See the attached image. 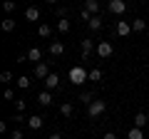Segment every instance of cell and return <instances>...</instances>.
I'll return each instance as SVG.
<instances>
[{
    "label": "cell",
    "instance_id": "1",
    "mask_svg": "<svg viewBox=\"0 0 149 139\" xmlns=\"http://www.w3.org/2000/svg\"><path fill=\"white\" fill-rule=\"evenodd\" d=\"M87 80H90V72H87L85 67H80V65H77V67L70 70V82H72V85H85Z\"/></svg>",
    "mask_w": 149,
    "mask_h": 139
},
{
    "label": "cell",
    "instance_id": "2",
    "mask_svg": "<svg viewBox=\"0 0 149 139\" xmlns=\"http://www.w3.org/2000/svg\"><path fill=\"white\" fill-rule=\"evenodd\" d=\"M104 109H107L104 99H95L90 107H87V112H90V117H92V119H97V117H102V114H104Z\"/></svg>",
    "mask_w": 149,
    "mask_h": 139
},
{
    "label": "cell",
    "instance_id": "3",
    "mask_svg": "<svg viewBox=\"0 0 149 139\" xmlns=\"http://www.w3.org/2000/svg\"><path fill=\"white\" fill-rule=\"evenodd\" d=\"M107 10H109L112 15H122V13L127 10V3H124V0H109V3H107Z\"/></svg>",
    "mask_w": 149,
    "mask_h": 139
},
{
    "label": "cell",
    "instance_id": "4",
    "mask_svg": "<svg viewBox=\"0 0 149 139\" xmlns=\"http://www.w3.org/2000/svg\"><path fill=\"white\" fill-rule=\"evenodd\" d=\"M32 75H35V80H47L52 72H50V67L45 62H40V65H35V72H32Z\"/></svg>",
    "mask_w": 149,
    "mask_h": 139
},
{
    "label": "cell",
    "instance_id": "5",
    "mask_svg": "<svg viewBox=\"0 0 149 139\" xmlns=\"http://www.w3.org/2000/svg\"><path fill=\"white\" fill-rule=\"evenodd\" d=\"M112 52H114V47H112V42H107V40H102V42L97 45V55H100V57H112Z\"/></svg>",
    "mask_w": 149,
    "mask_h": 139
},
{
    "label": "cell",
    "instance_id": "6",
    "mask_svg": "<svg viewBox=\"0 0 149 139\" xmlns=\"http://www.w3.org/2000/svg\"><path fill=\"white\" fill-rule=\"evenodd\" d=\"M37 104H42V107H50V104H52V92L42 90L40 95H37Z\"/></svg>",
    "mask_w": 149,
    "mask_h": 139
},
{
    "label": "cell",
    "instance_id": "7",
    "mask_svg": "<svg viewBox=\"0 0 149 139\" xmlns=\"http://www.w3.org/2000/svg\"><path fill=\"white\" fill-rule=\"evenodd\" d=\"M27 60L35 62V65H40V60H42V50H40V47H30V50H27Z\"/></svg>",
    "mask_w": 149,
    "mask_h": 139
},
{
    "label": "cell",
    "instance_id": "8",
    "mask_svg": "<svg viewBox=\"0 0 149 139\" xmlns=\"http://www.w3.org/2000/svg\"><path fill=\"white\" fill-rule=\"evenodd\" d=\"M57 85H60V77H57V72H52V75L45 80V90L52 92V90H57Z\"/></svg>",
    "mask_w": 149,
    "mask_h": 139
},
{
    "label": "cell",
    "instance_id": "9",
    "mask_svg": "<svg viewBox=\"0 0 149 139\" xmlns=\"http://www.w3.org/2000/svg\"><path fill=\"white\" fill-rule=\"evenodd\" d=\"M27 127H30L32 132H37V129L42 127V117H40V114H32V117H27Z\"/></svg>",
    "mask_w": 149,
    "mask_h": 139
},
{
    "label": "cell",
    "instance_id": "10",
    "mask_svg": "<svg viewBox=\"0 0 149 139\" xmlns=\"http://www.w3.org/2000/svg\"><path fill=\"white\" fill-rule=\"evenodd\" d=\"M129 32H132V25L124 22V20H119V22H117V35H119V38H127Z\"/></svg>",
    "mask_w": 149,
    "mask_h": 139
},
{
    "label": "cell",
    "instance_id": "11",
    "mask_svg": "<svg viewBox=\"0 0 149 139\" xmlns=\"http://www.w3.org/2000/svg\"><path fill=\"white\" fill-rule=\"evenodd\" d=\"M82 60H87V57H90V55H92V47H95V42H92V40H82Z\"/></svg>",
    "mask_w": 149,
    "mask_h": 139
},
{
    "label": "cell",
    "instance_id": "12",
    "mask_svg": "<svg viewBox=\"0 0 149 139\" xmlns=\"http://www.w3.org/2000/svg\"><path fill=\"white\" fill-rule=\"evenodd\" d=\"M85 10L90 13V15H97V13H100V3H97V0H85Z\"/></svg>",
    "mask_w": 149,
    "mask_h": 139
},
{
    "label": "cell",
    "instance_id": "13",
    "mask_svg": "<svg viewBox=\"0 0 149 139\" xmlns=\"http://www.w3.org/2000/svg\"><path fill=\"white\" fill-rule=\"evenodd\" d=\"M25 17H27V20H32V22H35V20H40V8L30 5V8L25 10Z\"/></svg>",
    "mask_w": 149,
    "mask_h": 139
},
{
    "label": "cell",
    "instance_id": "14",
    "mask_svg": "<svg viewBox=\"0 0 149 139\" xmlns=\"http://www.w3.org/2000/svg\"><path fill=\"white\" fill-rule=\"evenodd\" d=\"M147 122H149V117H147L144 112H137V114H134V127H137V129H142Z\"/></svg>",
    "mask_w": 149,
    "mask_h": 139
},
{
    "label": "cell",
    "instance_id": "15",
    "mask_svg": "<svg viewBox=\"0 0 149 139\" xmlns=\"http://www.w3.org/2000/svg\"><path fill=\"white\" fill-rule=\"evenodd\" d=\"M62 52H65V45L62 42H50V55H52V57H60Z\"/></svg>",
    "mask_w": 149,
    "mask_h": 139
},
{
    "label": "cell",
    "instance_id": "16",
    "mask_svg": "<svg viewBox=\"0 0 149 139\" xmlns=\"http://www.w3.org/2000/svg\"><path fill=\"white\" fill-rule=\"evenodd\" d=\"M80 102H82V104H87V107H90L92 102H95V95H92V92H82V95H80Z\"/></svg>",
    "mask_w": 149,
    "mask_h": 139
},
{
    "label": "cell",
    "instance_id": "17",
    "mask_svg": "<svg viewBox=\"0 0 149 139\" xmlns=\"http://www.w3.org/2000/svg\"><path fill=\"white\" fill-rule=\"evenodd\" d=\"M32 85V80L27 75H22V77H17V87H20V90H27V87Z\"/></svg>",
    "mask_w": 149,
    "mask_h": 139
},
{
    "label": "cell",
    "instance_id": "18",
    "mask_svg": "<svg viewBox=\"0 0 149 139\" xmlns=\"http://www.w3.org/2000/svg\"><path fill=\"white\" fill-rule=\"evenodd\" d=\"M132 30H134V32H144V30H147V22H144V20H139V17H137V20L132 22Z\"/></svg>",
    "mask_w": 149,
    "mask_h": 139
},
{
    "label": "cell",
    "instance_id": "19",
    "mask_svg": "<svg viewBox=\"0 0 149 139\" xmlns=\"http://www.w3.org/2000/svg\"><path fill=\"white\" fill-rule=\"evenodd\" d=\"M60 114H62V117H72V104H70V102L60 104Z\"/></svg>",
    "mask_w": 149,
    "mask_h": 139
},
{
    "label": "cell",
    "instance_id": "20",
    "mask_svg": "<svg viewBox=\"0 0 149 139\" xmlns=\"http://www.w3.org/2000/svg\"><path fill=\"white\" fill-rule=\"evenodd\" d=\"M127 139H144V134H142V129L132 127V129H129V134H127Z\"/></svg>",
    "mask_w": 149,
    "mask_h": 139
},
{
    "label": "cell",
    "instance_id": "21",
    "mask_svg": "<svg viewBox=\"0 0 149 139\" xmlns=\"http://www.w3.org/2000/svg\"><path fill=\"white\" fill-rule=\"evenodd\" d=\"M57 30L62 32V35H65V32H70V20H65V17H62V20H57Z\"/></svg>",
    "mask_w": 149,
    "mask_h": 139
},
{
    "label": "cell",
    "instance_id": "22",
    "mask_svg": "<svg viewBox=\"0 0 149 139\" xmlns=\"http://www.w3.org/2000/svg\"><path fill=\"white\" fill-rule=\"evenodd\" d=\"M3 30H5V32H13V30H15V20H13V17L3 20Z\"/></svg>",
    "mask_w": 149,
    "mask_h": 139
},
{
    "label": "cell",
    "instance_id": "23",
    "mask_svg": "<svg viewBox=\"0 0 149 139\" xmlns=\"http://www.w3.org/2000/svg\"><path fill=\"white\" fill-rule=\"evenodd\" d=\"M90 80H92V82H100V80H102V70H100V67L90 70Z\"/></svg>",
    "mask_w": 149,
    "mask_h": 139
},
{
    "label": "cell",
    "instance_id": "24",
    "mask_svg": "<svg viewBox=\"0 0 149 139\" xmlns=\"http://www.w3.org/2000/svg\"><path fill=\"white\" fill-rule=\"evenodd\" d=\"M37 32H40V38H50V35H52V27H50V25H40Z\"/></svg>",
    "mask_w": 149,
    "mask_h": 139
},
{
    "label": "cell",
    "instance_id": "25",
    "mask_svg": "<svg viewBox=\"0 0 149 139\" xmlns=\"http://www.w3.org/2000/svg\"><path fill=\"white\" fill-rule=\"evenodd\" d=\"M87 25H90V30H100V27H102V20H100V17L95 15V17H92L90 22H87Z\"/></svg>",
    "mask_w": 149,
    "mask_h": 139
},
{
    "label": "cell",
    "instance_id": "26",
    "mask_svg": "<svg viewBox=\"0 0 149 139\" xmlns=\"http://www.w3.org/2000/svg\"><path fill=\"white\" fill-rule=\"evenodd\" d=\"M15 109H17V114L25 112V99H15Z\"/></svg>",
    "mask_w": 149,
    "mask_h": 139
},
{
    "label": "cell",
    "instance_id": "27",
    "mask_svg": "<svg viewBox=\"0 0 149 139\" xmlns=\"http://www.w3.org/2000/svg\"><path fill=\"white\" fill-rule=\"evenodd\" d=\"M80 17H82V20H87V22H90V20H92V17H95V15H90V13H87V10H85V8H82V10H80Z\"/></svg>",
    "mask_w": 149,
    "mask_h": 139
},
{
    "label": "cell",
    "instance_id": "28",
    "mask_svg": "<svg viewBox=\"0 0 149 139\" xmlns=\"http://www.w3.org/2000/svg\"><path fill=\"white\" fill-rule=\"evenodd\" d=\"M10 80H13L10 72H3V75H0V82H10Z\"/></svg>",
    "mask_w": 149,
    "mask_h": 139
},
{
    "label": "cell",
    "instance_id": "29",
    "mask_svg": "<svg viewBox=\"0 0 149 139\" xmlns=\"http://www.w3.org/2000/svg\"><path fill=\"white\" fill-rule=\"evenodd\" d=\"M3 8H5V13H13V10H15V3H10V0H8Z\"/></svg>",
    "mask_w": 149,
    "mask_h": 139
},
{
    "label": "cell",
    "instance_id": "30",
    "mask_svg": "<svg viewBox=\"0 0 149 139\" xmlns=\"http://www.w3.org/2000/svg\"><path fill=\"white\" fill-rule=\"evenodd\" d=\"M10 139H22V132H20V129H13V134H10Z\"/></svg>",
    "mask_w": 149,
    "mask_h": 139
},
{
    "label": "cell",
    "instance_id": "31",
    "mask_svg": "<svg viewBox=\"0 0 149 139\" xmlns=\"http://www.w3.org/2000/svg\"><path fill=\"white\" fill-rule=\"evenodd\" d=\"M102 139H117V134H114V132H107V134H104Z\"/></svg>",
    "mask_w": 149,
    "mask_h": 139
},
{
    "label": "cell",
    "instance_id": "32",
    "mask_svg": "<svg viewBox=\"0 0 149 139\" xmlns=\"http://www.w3.org/2000/svg\"><path fill=\"white\" fill-rule=\"evenodd\" d=\"M47 139H62V137H60V134H57V132H52V134H50V137H47Z\"/></svg>",
    "mask_w": 149,
    "mask_h": 139
}]
</instances>
